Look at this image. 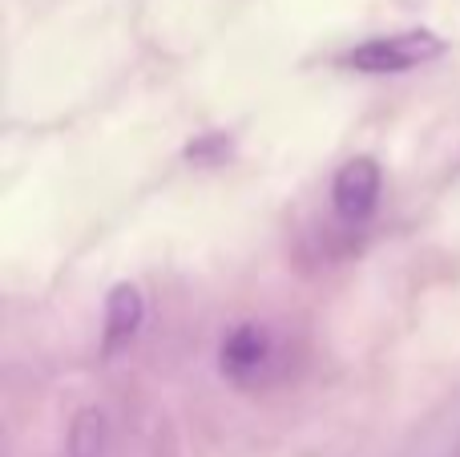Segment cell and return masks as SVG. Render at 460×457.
<instances>
[{
  "label": "cell",
  "mask_w": 460,
  "mask_h": 457,
  "mask_svg": "<svg viewBox=\"0 0 460 457\" xmlns=\"http://www.w3.org/2000/svg\"><path fill=\"white\" fill-rule=\"evenodd\" d=\"M226 150H230V142L223 134H207V138H199V142L186 150V158L190 162H215V158H223Z\"/></svg>",
  "instance_id": "cell-6"
},
{
  "label": "cell",
  "mask_w": 460,
  "mask_h": 457,
  "mask_svg": "<svg viewBox=\"0 0 460 457\" xmlns=\"http://www.w3.org/2000/svg\"><path fill=\"white\" fill-rule=\"evenodd\" d=\"M380 186H384V175H380V166H376V158L343 162L332 183V202H335V211H340V219H348V223L372 219L376 202H380Z\"/></svg>",
  "instance_id": "cell-3"
},
{
  "label": "cell",
  "mask_w": 460,
  "mask_h": 457,
  "mask_svg": "<svg viewBox=\"0 0 460 457\" xmlns=\"http://www.w3.org/2000/svg\"><path fill=\"white\" fill-rule=\"evenodd\" d=\"M440 53H445V40L432 37V32H396V37H376L351 49L348 65L359 73H404Z\"/></svg>",
  "instance_id": "cell-2"
},
{
  "label": "cell",
  "mask_w": 460,
  "mask_h": 457,
  "mask_svg": "<svg viewBox=\"0 0 460 457\" xmlns=\"http://www.w3.org/2000/svg\"><path fill=\"white\" fill-rule=\"evenodd\" d=\"M218 364H223V377L243 389L267 385L279 364V345L267 324H238L226 332L223 348H218Z\"/></svg>",
  "instance_id": "cell-1"
},
{
  "label": "cell",
  "mask_w": 460,
  "mask_h": 457,
  "mask_svg": "<svg viewBox=\"0 0 460 457\" xmlns=\"http://www.w3.org/2000/svg\"><path fill=\"white\" fill-rule=\"evenodd\" d=\"M146 320V300L142 291L134 288V283H118V288L105 296V356L121 353V348L129 345V340L137 336V328H142Z\"/></svg>",
  "instance_id": "cell-4"
},
{
  "label": "cell",
  "mask_w": 460,
  "mask_h": 457,
  "mask_svg": "<svg viewBox=\"0 0 460 457\" xmlns=\"http://www.w3.org/2000/svg\"><path fill=\"white\" fill-rule=\"evenodd\" d=\"M110 450V421L102 409H81L69 426V457H105Z\"/></svg>",
  "instance_id": "cell-5"
}]
</instances>
